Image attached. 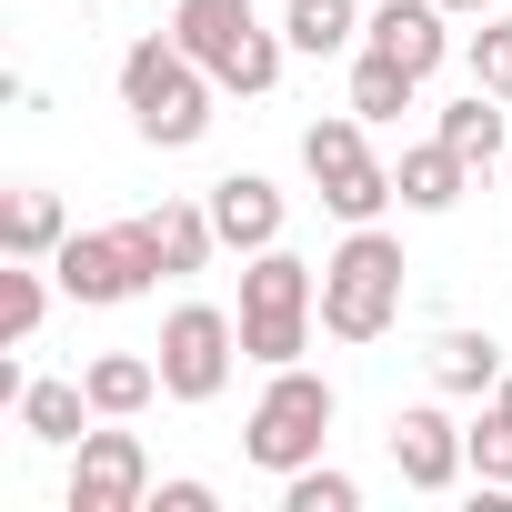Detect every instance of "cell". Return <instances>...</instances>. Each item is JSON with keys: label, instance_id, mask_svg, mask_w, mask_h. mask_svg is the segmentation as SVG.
Returning <instances> with one entry per match:
<instances>
[{"label": "cell", "instance_id": "26", "mask_svg": "<svg viewBox=\"0 0 512 512\" xmlns=\"http://www.w3.org/2000/svg\"><path fill=\"white\" fill-rule=\"evenodd\" d=\"M161 512H211V482H161Z\"/></svg>", "mask_w": 512, "mask_h": 512}, {"label": "cell", "instance_id": "2", "mask_svg": "<svg viewBox=\"0 0 512 512\" xmlns=\"http://www.w3.org/2000/svg\"><path fill=\"white\" fill-rule=\"evenodd\" d=\"M121 101H131L141 141H161V151H191L211 131V71L181 41H131L121 51Z\"/></svg>", "mask_w": 512, "mask_h": 512}, {"label": "cell", "instance_id": "7", "mask_svg": "<svg viewBox=\"0 0 512 512\" xmlns=\"http://www.w3.org/2000/svg\"><path fill=\"white\" fill-rule=\"evenodd\" d=\"M302 161H312V181H322V201H332L342 221H372L382 201H402V181L362 151V111H352V121H312V131H302Z\"/></svg>", "mask_w": 512, "mask_h": 512}, {"label": "cell", "instance_id": "24", "mask_svg": "<svg viewBox=\"0 0 512 512\" xmlns=\"http://www.w3.org/2000/svg\"><path fill=\"white\" fill-rule=\"evenodd\" d=\"M472 81H482L492 101H512V21H482V31H472Z\"/></svg>", "mask_w": 512, "mask_h": 512}, {"label": "cell", "instance_id": "10", "mask_svg": "<svg viewBox=\"0 0 512 512\" xmlns=\"http://www.w3.org/2000/svg\"><path fill=\"white\" fill-rule=\"evenodd\" d=\"M211 231H221V251H272V241H282V191H272L262 171L211 181Z\"/></svg>", "mask_w": 512, "mask_h": 512}, {"label": "cell", "instance_id": "23", "mask_svg": "<svg viewBox=\"0 0 512 512\" xmlns=\"http://www.w3.org/2000/svg\"><path fill=\"white\" fill-rule=\"evenodd\" d=\"M41 302H51V292H41V272H31V262L0 272V342H31V332H41Z\"/></svg>", "mask_w": 512, "mask_h": 512}, {"label": "cell", "instance_id": "13", "mask_svg": "<svg viewBox=\"0 0 512 512\" xmlns=\"http://www.w3.org/2000/svg\"><path fill=\"white\" fill-rule=\"evenodd\" d=\"M462 171H472V161L432 131L422 151H402V171H392V181H402V201H412V211H452V201H462Z\"/></svg>", "mask_w": 512, "mask_h": 512}, {"label": "cell", "instance_id": "21", "mask_svg": "<svg viewBox=\"0 0 512 512\" xmlns=\"http://www.w3.org/2000/svg\"><path fill=\"white\" fill-rule=\"evenodd\" d=\"M442 141H452L462 161H492V151H502V101L472 81V101H452V111H442Z\"/></svg>", "mask_w": 512, "mask_h": 512}, {"label": "cell", "instance_id": "22", "mask_svg": "<svg viewBox=\"0 0 512 512\" xmlns=\"http://www.w3.org/2000/svg\"><path fill=\"white\" fill-rule=\"evenodd\" d=\"M352 502H362V482H352V472H322V462L282 472V512H352Z\"/></svg>", "mask_w": 512, "mask_h": 512}, {"label": "cell", "instance_id": "5", "mask_svg": "<svg viewBox=\"0 0 512 512\" xmlns=\"http://www.w3.org/2000/svg\"><path fill=\"white\" fill-rule=\"evenodd\" d=\"M322 432H332V382H322V372H302V362H282V372H272V392L251 402L241 452L262 462V472H302V462L322 452Z\"/></svg>", "mask_w": 512, "mask_h": 512}, {"label": "cell", "instance_id": "27", "mask_svg": "<svg viewBox=\"0 0 512 512\" xmlns=\"http://www.w3.org/2000/svg\"><path fill=\"white\" fill-rule=\"evenodd\" d=\"M492 412H502V422H512V372H502V382H492Z\"/></svg>", "mask_w": 512, "mask_h": 512}, {"label": "cell", "instance_id": "19", "mask_svg": "<svg viewBox=\"0 0 512 512\" xmlns=\"http://www.w3.org/2000/svg\"><path fill=\"white\" fill-rule=\"evenodd\" d=\"M412 81H422V71H402L392 51H362V71H352V111H362V121H402Z\"/></svg>", "mask_w": 512, "mask_h": 512}, {"label": "cell", "instance_id": "4", "mask_svg": "<svg viewBox=\"0 0 512 512\" xmlns=\"http://www.w3.org/2000/svg\"><path fill=\"white\" fill-rule=\"evenodd\" d=\"M171 41H181L221 91H272V81H282V41L251 21V0H181V11H171Z\"/></svg>", "mask_w": 512, "mask_h": 512}, {"label": "cell", "instance_id": "6", "mask_svg": "<svg viewBox=\"0 0 512 512\" xmlns=\"http://www.w3.org/2000/svg\"><path fill=\"white\" fill-rule=\"evenodd\" d=\"M51 272H61V292H71V302H131V292L161 272V241H151V221L71 231V241L51 251Z\"/></svg>", "mask_w": 512, "mask_h": 512}, {"label": "cell", "instance_id": "17", "mask_svg": "<svg viewBox=\"0 0 512 512\" xmlns=\"http://www.w3.org/2000/svg\"><path fill=\"white\" fill-rule=\"evenodd\" d=\"M432 382H442V392H492V382H502V352H492L482 332H442V342H432Z\"/></svg>", "mask_w": 512, "mask_h": 512}, {"label": "cell", "instance_id": "9", "mask_svg": "<svg viewBox=\"0 0 512 512\" xmlns=\"http://www.w3.org/2000/svg\"><path fill=\"white\" fill-rule=\"evenodd\" d=\"M141 502H151L141 432H81V462H71V512H141Z\"/></svg>", "mask_w": 512, "mask_h": 512}, {"label": "cell", "instance_id": "3", "mask_svg": "<svg viewBox=\"0 0 512 512\" xmlns=\"http://www.w3.org/2000/svg\"><path fill=\"white\" fill-rule=\"evenodd\" d=\"M312 302H322V282H312V262H292V251H251V272H241V352L251 362H302V342H312Z\"/></svg>", "mask_w": 512, "mask_h": 512}, {"label": "cell", "instance_id": "11", "mask_svg": "<svg viewBox=\"0 0 512 512\" xmlns=\"http://www.w3.org/2000/svg\"><path fill=\"white\" fill-rule=\"evenodd\" d=\"M462 462H472V452H462V432H452V422H442V412H432V402H422V412H402V422H392V472H402V482H412V492H442V482H452V472H462Z\"/></svg>", "mask_w": 512, "mask_h": 512}, {"label": "cell", "instance_id": "20", "mask_svg": "<svg viewBox=\"0 0 512 512\" xmlns=\"http://www.w3.org/2000/svg\"><path fill=\"white\" fill-rule=\"evenodd\" d=\"M352 31H362L352 0H292V21H282V41H292V51H312V61H322V51H342Z\"/></svg>", "mask_w": 512, "mask_h": 512}, {"label": "cell", "instance_id": "1", "mask_svg": "<svg viewBox=\"0 0 512 512\" xmlns=\"http://www.w3.org/2000/svg\"><path fill=\"white\" fill-rule=\"evenodd\" d=\"M402 241L392 231H372V221H352V241L322 262V332L332 342H382L392 332V312H402Z\"/></svg>", "mask_w": 512, "mask_h": 512}, {"label": "cell", "instance_id": "25", "mask_svg": "<svg viewBox=\"0 0 512 512\" xmlns=\"http://www.w3.org/2000/svg\"><path fill=\"white\" fill-rule=\"evenodd\" d=\"M462 452H472V472H482V482H502V492H512V422H502V412H482V432H462Z\"/></svg>", "mask_w": 512, "mask_h": 512}, {"label": "cell", "instance_id": "14", "mask_svg": "<svg viewBox=\"0 0 512 512\" xmlns=\"http://www.w3.org/2000/svg\"><path fill=\"white\" fill-rule=\"evenodd\" d=\"M61 241H71L61 201L51 191H11V211H0V251H11V262H51Z\"/></svg>", "mask_w": 512, "mask_h": 512}, {"label": "cell", "instance_id": "8", "mask_svg": "<svg viewBox=\"0 0 512 512\" xmlns=\"http://www.w3.org/2000/svg\"><path fill=\"white\" fill-rule=\"evenodd\" d=\"M231 322L211 312V302H181L171 322H161V392L171 402H211L221 382H231Z\"/></svg>", "mask_w": 512, "mask_h": 512}, {"label": "cell", "instance_id": "18", "mask_svg": "<svg viewBox=\"0 0 512 512\" xmlns=\"http://www.w3.org/2000/svg\"><path fill=\"white\" fill-rule=\"evenodd\" d=\"M81 402H91V382H31L21 392V432L31 442H81Z\"/></svg>", "mask_w": 512, "mask_h": 512}, {"label": "cell", "instance_id": "28", "mask_svg": "<svg viewBox=\"0 0 512 512\" xmlns=\"http://www.w3.org/2000/svg\"><path fill=\"white\" fill-rule=\"evenodd\" d=\"M442 11H492V0H442Z\"/></svg>", "mask_w": 512, "mask_h": 512}, {"label": "cell", "instance_id": "12", "mask_svg": "<svg viewBox=\"0 0 512 512\" xmlns=\"http://www.w3.org/2000/svg\"><path fill=\"white\" fill-rule=\"evenodd\" d=\"M362 31H372V51H392L402 71H432V61L452 51V41H442V0H382Z\"/></svg>", "mask_w": 512, "mask_h": 512}, {"label": "cell", "instance_id": "15", "mask_svg": "<svg viewBox=\"0 0 512 512\" xmlns=\"http://www.w3.org/2000/svg\"><path fill=\"white\" fill-rule=\"evenodd\" d=\"M141 221H151V241H161V272H201L211 241H221V231H211V201H201V211H191V201H161V211H141Z\"/></svg>", "mask_w": 512, "mask_h": 512}, {"label": "cell", "instance_id": "16", "mask_svg": "<svg viewBox=\"0 0 512 512\" xmlns=\"http://www.w3.org/2000/svg\"><path fill=\"white\" fill-rule=\"evenodd\" d=\"M81 382H91V412H111V422H121V412H141V402L161 392V362H141V352H101Z\"/></svg>", "mask_w": 512, "mask_h": 512}]
</instances>
